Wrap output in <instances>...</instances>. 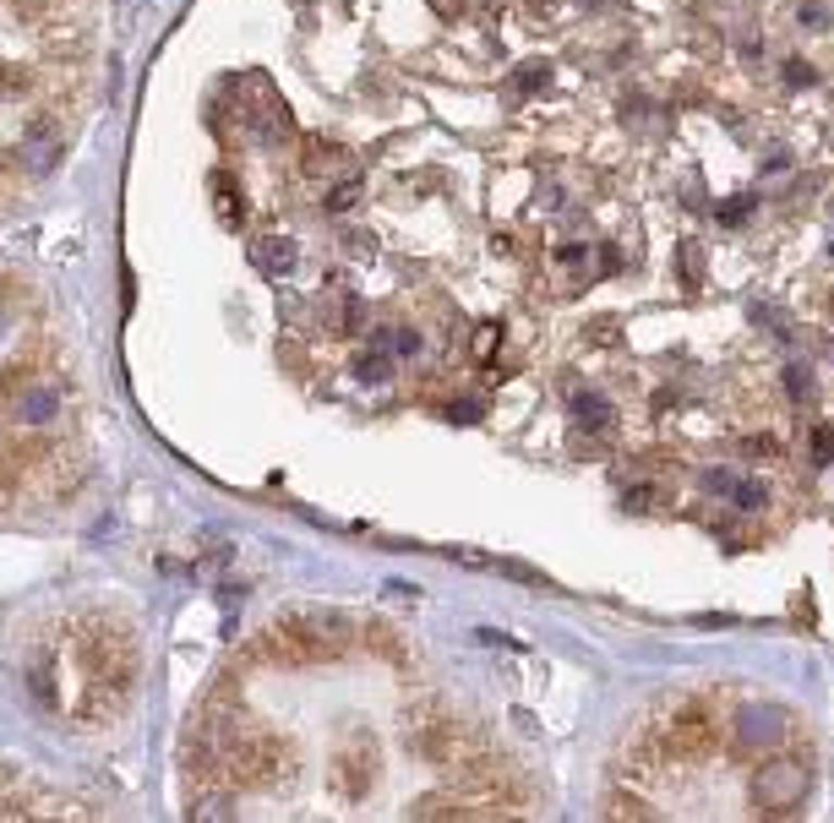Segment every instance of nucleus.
<instances>
[{
    "label": "nucleus",
    "instance_id": "1",
    "mask_svg": "<svg viewBox=\"0 0 834 823\" xmlns=\"http://www.w3.org/2000/svg\"><path fill=\"white\" fill-rule=\"evenodd\" d=\"M344 616H311V611H300V616H284V622H273L267 633H262V654L267 660H278V665H316V660H333V654H344Z\"/></svg>",
    "mask_w": 834,
    "mask_h": 823
},
{
    "label": "nucleus",
    "instance_id": "2",
    "mask_svg": "<svg viewBox=\"0 0 834 823\" xmlns=\"http://www.w3.org/2000/svg\"><path fill=\"white\" fill-rule=\"evenodd\" d=\"M807 790H812V763H807V758H796V752H763V763H758V774H752V801H758V812L785 818V812H796V807L807 801Z\"/></svg>",
    "mask_w": 834,
    "mask_h": 823
},
{
    "label": "nucleus",
    "instance_id": "3",
    "mask_svg": "<svg viewBox=\"0 0 834 823\" xmlns=\"http://www.w3.org/2000/svg\"><path fill=\"white\" fill-rule=\"evenodd\" d=\"M714 741H720V725H714L709 709H698V703L676 709V714L660 725V752H665L671 763H698V758L714 752Z\"/></svg>",
    "mask_w": 834,
    "mask_h": 823
},
{
    "label": "nucleus",
    "instance_id": "4",
    "mask_svg": "<svg viewBox=\"0 0 834 823\" xmlns=\"http://www.w3.org/2000/svg\"><path fill=\"white\" fill-rule=\"evenodd\" d=\"M785 714L780 709H769V703H742L736 709V720H731V741H736V752H774L780 741H785Z\"/></svg>",
    "mask_w": 834,
    "mask_h": 823
},
{
    "label": "nucleus",
    "instance_id": "5",
    "mask_svg": "<svg viewBox=\"0 0 834 823\" xmlns=\"http://www.w3.org/2000/svg\"><path fill=\"white\" fill-rule=\"evenodd\" d=\"M246 83H251V93H257V104H246V110H240V121H246V132H251V137H262V142H289V132H295V121H289V110L278 104V93H273V83H267L262 72H251Z\"/></svg>",
    "mask_w": 834,
    "mask_h": 823
},
{
    "label": "nucleus",
    "instance_id": "6",
    "mask_svg": "<svg viewBox=\"0 0 834 823\" xmlns=\"http://www.w3.org/2000/svg\"><path fill=\"white\" fill-rule=\"evenodd\" d=\"M61 153H66L61 126H55L50 115H34V121L23 126V137H17V164H23L28 175H50V170L61 164Z\"/></svg>",
    "mask_w": 834,
    "mask_h": 823
},
{
    "label": "nucleus",
    "instance_id": "7",
    "mask_svg": "<svg viewBox=\"0 0 834 823\" xmlns=\"http://www.w3.org/2000/svg\"><path fill=\"white\" fill-rule=\"evenodd\" d=\"M61 415V382H45V376H34L12 403H7V421H17V426H50Z\"/></svg>",
    "mask_w": 834,
    "mask_h": 823
},
{
    "label": "nucleus",
    "instance_id": "8",
    "mask_svg": "<svg viewBox=\"0 0 834 823\" xmlns=\"http://www.w3.org/2000/svg\"><path fill=\"white\" fill-rule=\"evenodd\" d=\"M300 170L322 186H333V175H349V153L333 142V137H306V153H300Z\"/></svg>",
    "mask_w": 834,
    "mask_h": 823
},
{
    "label": "nucleus",
    "instance_id": "9",
    "mask_svg": "<svg viewBox=\"0 0 834 823\" xmlns=\"http://www.w3.org/2000/svg\"><path fill=\"white\" fill-rule=\"evenodd\" d=\"M333 774H338L344 796H360V790H365V780H371V741H365L360 731H354L349 752H338V758H333Z\"/></svg>",
    "mask_w": 834,
    "mask_h": 823
},
{
    "label": "nucleus",
    "instance_id": "10",
    "mask_svg": "<svg viewBox=\"0 0 834 823\" xmlns=\"http://www.w3.org/2000/svg\"><path fill=\"white\" fill-rule=\"evenodd\" d=\"M251 262H257V273H267V278H289V267L300 262V251H295V240H284V235H262V240H251Z\"/></svg>",
    "mask_w": 834,
    "mask_h": 823
},
{
    "label": "nucleus",
    "instance_id": "11",
    "mask_svg": "<svg viewBox=\"0 0 834 823\" xmlns=\"http://www.w3.org/2000/svg\"><path fill=\"white\" fill-rule=\"evenodd\" d=\"M573 421L584 426V432H611L617 426V415H611V398H600V392H573Z\"/></svg>",
    "mask_w": 834,
    "mask_h": 823
},
{
    "label": "nucleus",
    "instance_id": "12",
    "mask_svg": "<svg viewBox=\"0 0 834 823\" xmlns=\"http://www.w3.org/2000/svg\"><path fill=\"white\" fill-rule=\"evenodd\" d=\"M34 376H45L34 354H17V360H7V365H0V409H7V403H12V398H17L28 382H34Z\"/></svg>",
    "mask_w": 834,
    "mask_h": 823
},
{
    "label": "nucleus",
    "instance_id": "13",
    "mask_svg": "<svg viewBox=\"0 0 834 823\" xmlns=\"http://www.w3.org/2000/svg\"><path fill=\"white\" fill-rule=\"evenodd\" d=\"M414 818H475V801L459 790V796H421L409 807Z\"/></svg>",
    "mask_w": 834,
    "mask_h": 823
},
{
    "label": "nucleus",
    "instance_id": "14",
    "mask_svg": "<svg viewBox=\"0 0 834 823\" xmlns=\"http://www.w3.org/2000/svg\"><path fill=\"white\" fill-rule=\"evenodd\" d=\"M213 202H219V219H224L229 229H240V186H235L229 170L213 175Z\"/></svg>",
    "mask_w": 834,
    "mask_h": 823
},
{
    "label": "nucleus",
    "instance_id": "15",
    "mask_svg": "<svg viewBox=\"0 0 834 823\" xmlns=\"http://www.w3.org/2000/svg\"><path fill=\"white\" fill-rule=\"evenodd\" d=\"M676 273H682L687 289H704L709 262H704V246H698V240H682V246H676Z\"/></svg>",
    "mask_w": 834,
    "mask_h": 823
},
{
    "label": "nucleus",
    "instance_id": "16",
    "mask_svg": "<svg viewBox=\"0 0 834 823\" xmlns=\"http://www.w3.org/2000/svg\"><path fill=\"white\" fill-rule=\"evenodd\" d=\"M28 88H34V72H28V66H17V61H0V104H17V99H28Z\"/></svg>",
    "mask_w": 834,
    "mask_h": 823
},
{
    "label": "nucleus",
    "instance_id": "17",
    "mask_svg": "<svg viewBox=\"0 0 834 823\" xmlns=\"http://www.w3.org/2000/svg\"><path fill=\"white\" fill-rule=\"evenodd\" d=\"M354 376H360V382H387V376H393V354H387L382 344L360 349V354H354Z\"/></svg>",
    "mask_w": 834,
    "mask_h": 823
},
{
    "label": "nucleus",
    "instance_id": "18",
    "mask_svg": "<svg viewBox=\"0 0 834 823\" xmlns=\"http://www.w3.org/2000/svg\"><path fill=\"white\" fill-rule=\"evenodd\" d=\"M376 344H382L393 360H409V354H421V333H414V327H387V333H376Z\"/></svg>",
    "mask_w": 834,
    "mask_h": 823
},
{
    "label": "nucleus",
    "instance_id": "19",
    "mask_svg": "<svg viewBox=\"0 0 834 823\" xmlns=\"http://www.w3.org/2000/svg\"><path fill=\"white\" fill-rule=\"evenodd\" d=\"M360 197H365V186H360L354 175H344L338 186H327V197H322V208H327V213H349V208H354Z\"/></svg>",
    "mask_w": 834,
    "mask_h": 823
},
{
    "label": "nucleus",
    "instance_id": "20",
    "mask_svg": "<svg viewBox=\"0 0 834 823\" xmlns=\"http://www.w3.org/2000/svg\"><path fill=\"white\" fill-rule=\"evenodd\" d=\"M725 497H731V502H736L742 513H758V508L769 502V491H763V481H742V475L731 481V491H725Z\"/></svg>",
    "mask_w": 834,
    "mask_h": 823
},
{
    "label": "nucleus",
    "instance_id": "21",
    "mask_svg": "<svg viewBox=\"0 0 834 823\" xmlns=\"http://www.w3.org/2000/svg\"><path fill=\"white\" fill-rule=\"evenodd\" d=\"M807 459H812V470H823V464H834V426H812L807 432Z\"/></svg>",
    "mask_w": 834,
    "mask_h": 823
},
{
    "label": "nucleus",
    "instance_id": "22",
    "mask_svg": "<svg viewBox=\"0 0 834 823\" xmlns=\"http://www.w3.org/2000/svg\"><path fill=\"white\" fill-rule=\"evenodd\" d=\"M785 392H791L796 409H807L812 403V371L807 365H785Z\"/></svg>",
    "mask_w": 834,
    "mask_h": 823
},
{
    "label": "nucleus",
    "instance_id": "23",
    "mask_svg": "<svg viewBox=\"0 0 834 823\" xmlns=\"http://www.w3.org/2000/svg\"><path fill=\"white\" fill-rule=\"evenodd\" d=\"M191 818H229V796L224 790H208L191 801Z\"/></svg>",
    "mask_w": 834,
    "mask_h": 823
},
{
    "label": "nucleus",
    "instance_id": "24",
    "mask_svg": "<svg viewBox=\"0 0 834 823\" xmlns=\"http://www.w3.org/2000/svg\"><path fill=\"white\" fill-rule=\"evenodd\" d=\"M546 83H551L546 66H524V72L513 77V93H535V88H546Z\"/></svg>",
    "mask_w": 834,
    "mask_h": 823
},
{
    "label": "nucleus",
    "instance_id": "25",
    "mask_svg": "<svg viewBox=\"0 0 834 823\" xmlns=\"http://www.w3.org/2000/svg\"><path fill=\"white\" fill-rule=\"evenodd\" d=\"M606 818H649V807H644L638 796H617V801L606 807Z\"/></svg>",
    "mask_w": 834,
    "mask_h": 823
},
{
    "label": "nucleus",
    "instance_id": "26",
    "mask_svg": "<svg viewBox=\"0 0 834 823\" xmlns=\"http://www.w3.org/2000/svg\"><path fill=\"white\" fill-rule=\"evenodd\" d=\"M801 28H829V7H823V0H807V7H801Z\"/></svg>",
    "mask_w": 834,
    "mask_h": 823
},
{
    "label": "nucleus",
    "instance_id": "27",
    "mask_svg": "<svg viewBox=\"0 0 834 823\" xmlns=\"http://www.w3.org/2000/svg\"><path fill=\"white\" fill-rule=\"evenodd\" d=\"M812 77H818V72H812L807 61H785V83H791V88H807Z\"/></svg>",
    "mask_w": 834,
    "mask_h": 823
},
{
    "label": "nucleus",
    "instance_id": "28",
    "mask_svg": "<svg viewBox=\"0 0 834 823\" xmlns=\"http://www.w3.org/2000/svg\"><path fill=\"white\" fill-rule=\"evenodd\" d=\"M622 344V333H617V322H589V344Z\"/></svg>",
    "mask_w": 834,
    "mask_h": 823
},
{
    "label": "nucleus",
    "instance_id": "29",
    "mask_svg": "<svg viewBox=\"0 0 834 823\" xmlns=\"http://www.w3.org/2000/svg\"><path fill=\"white\" fill-rule=\"evenodd\" d=\"M448 421H481V403H448Z\"/></svg>",
    "mask_w": 834,
    "mask_h": 823
},
{
    "label": "nucleus",
    "instance_id": "30",
    "mask_svg": "<svg viewBox=\"0 0 834 823\" xmlns=\"http://www.w3.org/2000/svg\"><path fill=\"white\" fill-rule=\"evenodd\" d=\"M747 208H752V202H731V208H720V219H725V224H742Z\"/></svg>",
    "mask_w": 834,
    "mask_h": 823
},
{
    "label": "nucleus",
    "instance_id": "31",
    "mask_svg": "<svg viewBox=\"0 0 834 823\" xmlns=\"http://www.w3.org/2000/svg\"><path fill=\"white\" fill-rule=\"evenodd\" d=\"M497 349V327H481V338H475V354H491Z\"/></svg>",
    "mask_w": 834,
    "mask_h": 823
},
{
    "label": "nucleus",
    "instance_id": "32",
    "mask_svg": "<svg viewBox=\"0 0 834 823\" xmlns=\"http://www.w3.org/2000/svg\"><path fill=\"white\" fill-rule=\"evenodd\" d=\"M432 7H437V12H443V17H453V12H459V7H464V0H432Z\"/></svg>",
    "mask_w": 834,
    "mask_h": 823
},
{
    "label": "nucleus",
    "instance_id": "33",
    "mask_svg": "<svg viewBox=\"0 0 834 823\" xmlns=\"http://www.w3.org/2000/svg\"><path fill=\"white\" fill-rule=\"evenodd\" d=\"M829 311H834V295H829Z\"/></svg>",
    "mask_w": 834,
    "mask_h": 823
},
{
    "label": "nucleus",
    "instance_id": "34",
    "mask_svg": "<svg viewBox=\"0 0 834 823\" xmlns=\"http://www.w3.org/2000/svg\"><path fill=\"white\" fill-rule=\"evenodd\" d=\"M0 322H7V316H0Z\"/></svg>",
    "mask_w": 834,
    "mask_h": 823
}]
</instances>
